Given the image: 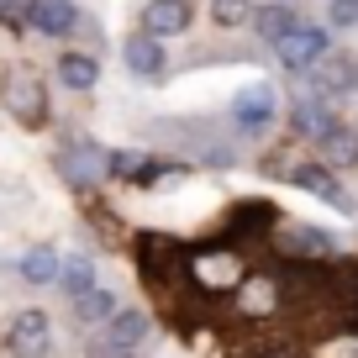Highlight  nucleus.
Masks as SVG:
<instances>
[{"mask_svg":"<svg viewBox=\"0 0 358 358\" xmlns=\"http://www.w3.org/2000/svg\"><path fill=\"white\" fill-rule=\"evenodd\" d=\"M122 58H127V69L132 74H164V48H158V37L153 32H143V37H132V43L122 48Z\"/></svg>","mask_w":358,"mask_h":358,"instance_id":"11","label":"nucleus"},{"mask_svg":"<svg viewBox=\"0 0 358 358\" xmlns=\"http://www.w3.org/2000/svg\"><path fill=\"white\" fill-rule=\"evenodd\" d=\"M285 179H290V185H301V190H311V195H322V201L332 206V211H343V216H353V211H358L353 195H348L343 185L332 179V164H295Z\"/></svg>","mask_w":358,"mask_h":358,"instance_id":"4","label":"nucleus"},{"mask_svg":"<svg viewBox=\"0 0 358 358\" xmlns=\"http://www.w3.org/2000/svg\"><path fill=\"white\" fill-rule=\"evenodd\" d=\"M253 27H258V37H268V43H274V37H285L295 27V6H258L253 11Z\"/></svg>","mask_w":358,"mask_h":358,"instance_id":"17","label":"nucleus"},{"mask_svg":"<svg viewBox=\"0 0 358 358\" xmlns=\"http://www.w3.org/2000/svg\"><path fill=\"white\" fill-rule=\"evenodd\" d=\"M274 53H280V64L295 69V74H301V69H316L327 58V32L322 27H301L295 22L285 37H274Z\"/></svg>","mask_w":358,"mask_h":358,"instance_id":"3","label":"nucleus"},{"mask_svg":"<svg viewBox=\"0 0 358 358\" xmlns=\"http://www.w3.org/2000/svg\"><path fill=\"white\" fill-rule=\"evenodd\" d=\"M185 27H190V0H153L143 11V32H153V37H174Z\"/></svg>","mask_w":358,"mask_h":358,"instance_id":"9","label":"nucleus"},{"mask_svg":"<svg viewBox=\"0 0 358 358\" xmlns=\"http://www.w3.org/2000/svg\"><path fill=\"white\" fill-rule=\"evenodd\" d=\"M232 295H237V306H243V316H274L280 301H285V290L268 280V274H264V280H248V274H243V285H237Z\"/></svg>","mask_w":358,"mask_h":358,"instance_id":"8","label":"nucleus"},{"mask_svg":"<svg viewBox=\"0 0 358 358\" xmlns=\"http://www.w3.org/2000/svg\"><path fill=\"white\" fill-rule=\"evenodd\" d=\"M22 11H27V22H32L37 32H48V37H64V32L79 27V6H69V0H22Z\"/></svg>","mask_w":358,"mask_h":358,"instance_id":"7","label":"nucleus"},{"mask_svg":"<svg viewBox=\"0 0 358 358\" xmlns=\"http://www.w3.org/2000/svg\"><path fill=\"white\" fill-rule=\"evenodd\" d=\"M58 264H64V258H58L53 248H32V253L22 258V280L27 285H53L58 280Z\"/></svg>","mask_w":358,"mask_h":358,"instance_id":"15","label":"nucleus"},{"mask_svg":"<svg viewBox=\"0 0 358 358\" xmlns=\"http://www.w3.org/2000/svg\"><path fill=\"white\" fill-rule=\"evenodd\" d=\"M274 85H264V79H258V85H248L243 95H237L232 101V116H237V127H248V132H264L268 122H274Z\"/></svg>","mask_w":358,"mask_h":358,"instance_id":"5","label":"nucleus"},{"mask_svg":"<svg viewBox=\"0 0 358 358\" xmlns=\"http://www.w3.org/2000/svg\"><path fill=\"white\" fill-rule=\"evenodd\" d=\"M58 280H64L69 295H85L90 285H95V258H64V264H58Z\"/></svg>","mask_w":358,"mask_h":358,"instance_id":"18","label":"nucleus"},{"mask_svg":"<svg viewBox=\"0 0 358 358\" xmlns=\"http://www.w3.org/2000/svg\"><path fill=\"white\" fill-rule=\"evenodd\" d=\"M143 337H148V311H122V306H116L106 343L111 348H132V343H143Z\"/></svg>","mask_w":358,"mask_h":358,"instance_id":"12","label":"nucleus"},{"mask_svg":"<svg viewBox=\"0 0 358 358\" xmlns=\"http://www.w3.org/2000/svg\"><path fill=\"white\" fill-rule=\"evenodd\" d=\"M11 6H16V0H0V16H6V11H11Z\"/></svg>","mask_w":358,"mask_h":358,"instance_id":"24","label":"nucleus"},{"mask_svg":"<svg viewBox=\"0 0 358 358\" xmlns=\"http://www.w3.org/2000/svg\"><path fill=\"white\" fill-rule=\"evenodd\" d=\"M316 143H322V158H327L332 169L358 164V132H353V127H337V122H332L322 137H316Z\"/></svg>","mask_w":358,"mask_h":358,"instance_id":"10","label":"nucleus"},{"mask_svg":"<svg viewBox=\"0 0 358 358\" xmlns=\"http://www.w3.org/2000/svg\"><path fill=\"white\" fill-rule=\"evenodd\" d=\"M6 111L16 116L22 127H48V90L37 74H11L6 79Z\"/></svg>","mask_w":358,"mask_h":358,"instance_id":"2","label":"nucleus"},{"mask_svg":"<svg viewBox=\"0 0 358 358\" xmlns=\"http://www.w3.org/2000/svg\"><path fill=\"white\" fill-rule=\"evenodd\" d=\"M58 79H64L69 90H95L101 64H95L90 53H64V58H58Z\"/></svg>","mask_w":358,"mask_h":358,"instance_id":"13","label":"nucleus"},{"mask_svg":"<svg viewBox=\"0 0 358 358\" xmlns=\"http://www.w3.org/2000/svg\"><path fill=\"white\" fill-rule=\"evenodd\" d=\"M316 90H358V64L343 58V64H316Z\"/></svg>","mask_w":358,"mask_h":358,"instance_id":"19","label":"nucleus"},{"mask_svg":"<svg viewBox=\"0 0 358 358\" xmlns=\"http://www.w3.org/2000/svg\"><path fill=\"white\" fill-rule=\"evenodd\" d=\"M95 164H106V153H95V148H74V153H64V174L69 179H74V185H79V179H95Z\"/></svg>","mask_w":358,"mask_h":358,"instance_id":"20","label":"nucleus"},{"mask_svg":"<svg viewBox=\"0 0 358 358\" xmlns=\"http://www.w3.org/2000/svg\"><path fill=\"white\" fill-rule=\"evenodd\" d=\"M295 248H301V253H316V258H332V237L316 232V227H295Z\"/></svg>","mask_w":358,"mask_h":358,"instance_id":"22","label":"nucleus"},{"mask_svg":"<svg viewBox=\"0 0 358 358\" xmlns=\"http://www.w3.org/2000/svg\"><path fill=\"white\" fill-rule=\"evenodd\" d=\"M185 264H190V280L201 285V290H216V295L237 290V285H243V274H248V264H243L237 253H216V248L185 258Z\"/></svg>","mask_w":358,"mask_h":358,"instance_id":"1","label":"nucleus"},{"mask_svg":"<svg viewBox=\"0 0 358 358\" xmlns=\"http://www.w3.org/2000/svg\"><path fill=\"white\" fill-rule=\"evenodd\" d=\"M290 127L301 137H322L327 127H332V111H327L322 101H295V111H290Z\"/></svg>","mask_w":358,"mask_h":358,"instance_id":"14","label":"nucleus"},{"mask_svg":"<svg viewBox=\"0 0 358 358\" xmlns=\"http://www.w3.org/2000/svg\"><path fill=\"white\" fill-rule=\"evenodd\" d=\"M48 343H53V327H48L43 311H22L11 322V353L16 358H48Z\"/></svg>","mask_w":358,"mask_h":358,"instance_id":"6","label":"nucleus"},{"mask_svg":"<svg viewBox=\"0 0 358 358\" xmlns=\"http://www.w3.org/2000/svg\"><path fill=\"white\" fill-rule=\"evenodd\" d=\"M327 16H332V27H358V0H332Z\"/></svg>","mask_w":358,"mask_h":358,"instance_id":"23","label":"nucleus"},{"mask_svg":"<svg viewBox=\"0 0 358 358\" xmlns=\"http://www.w3.org/2000/svg\"><path fill=\"white\" fill-rule=\"evenodd\" d=\"M111 311H116L111 290H95V285H90L85 295H74V316L79 322H111Z\"/></svg>","mask_w":358,"mask_h":358,"instance_id":"16","label":"nucleus"},{"mask_svg":"<svg viewBox=\"0 0 358 358\" xmlns=\"http://www.w3.org/2000/svg\"><path fill=\"white\" fill-rule=\"evenodd\" d=\"M211 16L216 27H243L253 16V0H211Z\"/></svg>","mask_w":358,"mask_h":358,"instance_id":"21","label":"nucleus"}]
</instances>
